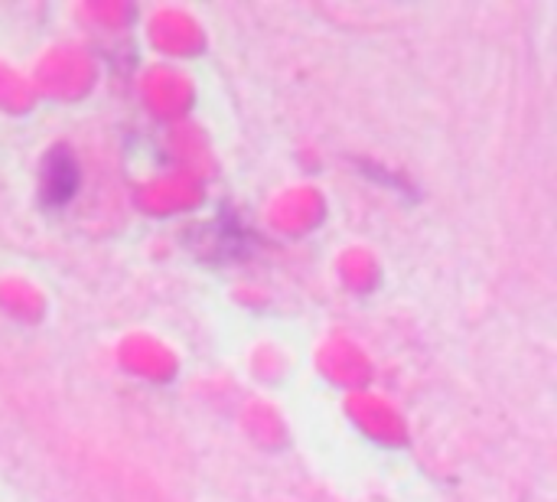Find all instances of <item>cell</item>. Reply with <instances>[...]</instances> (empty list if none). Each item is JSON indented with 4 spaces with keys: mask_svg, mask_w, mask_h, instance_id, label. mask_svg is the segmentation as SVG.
<instances>
[{
    "mask_svg": "<svg viewBox=\"0 0 557 502\" xmlns=\"http://www.w3.org/2000/svg\"><path fill=\"white\" fill-rule=\"evenodd\" d=\"M78 189V163L69 147H55L42 167V199L49 206H65Z\"/></svg>",
    "mask_w": 557,
    "mask_h": 502,
    "instance_id": "1",
    "label": "cell"
}]
</instances>
